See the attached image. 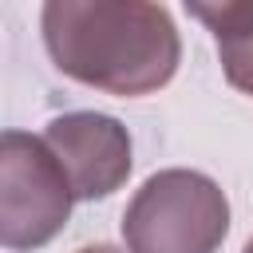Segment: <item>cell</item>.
<instances>
[{
	"label": "cell",
	"mask_w": 253,
	"mask_h": 253,
	"mask_svg": "<svg viewBox=\"0 0 253 253\" xmlns=\"http://www.w3.org/2000/svg\"><path fill=\"white\" fill-rule=\"evenodd\" d=\"M40 28L51 63L107 95H150L182 63L174 16L150 0H47Z\"/></svg>",
	"instance_id": "1"
},
{
	"label": "cell",
	"mask_w": 253,
	"mask_h": 253,
	"mask_svg": "<svg viewBox=\"0 0 253 253\" xmlns=\"http://www.w3.org/2000/svg\"><path fill=\"white\" fill-rule=\"evenodd\" d=\"M225 233L229 198L202 170H158L123 210L126 253H217Z\"/></svg>",
	"instance_id": "2"
},
{
	"label": "cell",
	"mask_w": 253,
	"mask_h": 253,
	"mask_svg": "<svg viewBox=\"0 0 253 253\" xmlns=\"http://www.w3.org/2000/svg\"><path fill=\"white\" fill-rule=\"evenodd\" d=\"M75 190L47 150L43 138L28 130L0 134V245L8 253H28L59 237L71 217Z\"/></svg>",
	"instance_id": "3"
},
{
	"label": "cell",
	"mask_w": 253,
	"mask_h": 253,
	"mask_svg": "<svg viewBox=\"0 0 253 253\" xmlns=\"http://www.w3.org/2000/svg\"><path fill=\"white\" fill-rule=\"evenodd\" d=\"M47 150L59 158L79 202L111 198L130 178V134L119 119L99 111H67L43 126Z\"/></svg>",
	"instance_id": "4"
},
{
	"label": "cell",
	"mask_w": 253,
	"mask_h": 253,
	"mask_svg": "<svg viewBox=\"0 0 253 253\" xmlns=\"http://www.w3.org/2000/svg\"><path fill=\"white\" fill-rule=\"evenodd\" d=\"M194 20L213 32L221 71L229 87L253 95V0H225V4H186Z\"/></svg>",
	"instance_id": "5"
},
{
	"label": "cell",
	"mask_w": 253,
	"mask_h": 253,
	"mask_svg": "<svg viewBox=\"0 0 253 253\" xmlns=\"http://www.w3.org/2000/svg\"><path fill=\"white\" fill-rule=\"evenodd\" d=\"M75 253H123V249H115V245H83Z\"/></svg>",
	"instance_id": "6"
},
{
	"label": "cell",
	"mask_w": 253,
	"mask_h": 253,
	"mask_svg": "<svg viewBox=\"0 0 253 253\" xmlns=\"http://www.w3.org/2000/svg\"><path fill=\"white\" fill-rule=\"evenodd\" d=\"M241 253H253V237H249V241H245V249H241Z\"/></svg>",
	"instance_id": "7"
}]
</instances>
